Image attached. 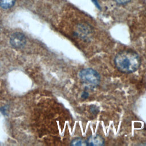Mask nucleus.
I'll use <instances>...</instances> for the list:
<instances>
[{
    "mask_svg": "<svg viewBox=\"0 0 146 146\" xmlns=\"http://www.w3.org/2000/svg\"><path fill=\"white\" fill-rule=\"evenodd\" d=\"M141 61L139 55L132 50H124L119 52L115 58L117 68L124 73H132L138 70Z\"/></svg>",
    "mask_w": 146,
    "mask_h": 146,
    "instance_id": "1",
    "label": "nucleus"
},
{
    "mask_svg": "<svg viewBox=\"0 0 146 146\" xmlns=\"http://www.w3.org/2000/svg\"><path fill=\"white\" fill-rule=\"evenodd\" d=\"M88 96V93L87 92H86V91H84L82 94V95H81V97L83 99H86L87 98Z\"/></svg>",
    "mask_w": 146,
    "mask_h": 146,
    "instance_id": "8",
    "label": "nucleus"
},
{
    "mask_svg": "<svg viewBox=\"0 0 146 146\" xmlns=\"http://www.w3.org/2000/svg\"><path fill=\"white\" fill-rule=\"evenodd\" d=\"M10 43L16 48L23 47L26 43L25 36L22 33H15L10 37Z\"/></svg>",
    "mask_w": 146,
    "mask_h": 146,
    "instance_id": "3",
    "label": "nucleus"
},
{
    "mask_svg": "<svg viewBox=\"0 0 146 146\" xmlns=\"http://www.w3.org/2000/svg\"><path fill=\"white\" fill-rule=\"evenodd\" d=\"M15 0H0V6L3 9H9L12 7Z\"/></svg>",
    "mask_w": 146,
    "mask_h": 146,
    "instance_id": "6",
    "label": "nucleus"
},
{
    "mask_svg": "<svg viewBox=\"0 0 146 146\" xmlns=\"http://www.w3.org/2000/svg\"><path fill=\"white\" fill-rule=\"evenodd\" d=\"M71 144L72 145H78V146H84V145H88L87 143V141L84 140L82 138L80 137H76L72 141Z\"/></svg>",
    "mask_w": 146,
    "mask_h": 146,
    "instance_id": "5",
    "label": "nucleus"
},
{
    "mask_svg": "<svg viewBox=\"0 0 146 146\" xmlns=\"http://www.w3.org/2000/svg\"><path fill=\"white\" fill-rule=\"evenodd\" d=\"M79 78L81 82L90 88L95 87L100 82V76L98 72L91 68L82 70L79 72Z\"/></svg>",
    "mask_w": 146,
    "mask_h": 146,
    "instance_id": "2",
    "label": "nucleus"
},
{
    "mask_svg": "<svg viewBox=\"0 0 146 146\" xmlns=\"http://www.w3.org/2000/svg\"><path fill=\"white\" fill-rule=\"evenodd\" d=\"M86 141L87 145L92 146L103 145L104 143V139L98 135L90 136V137H88Z\"/></svg>",
    "mask_w": 146,
    "mask_h": 146,
    "instance_id": "4",
    "label": "nucleus"
},
{
    "mask_svg": "<svg viewBox=\"0 0 146 146\" xmlns=\"http://www.w3.org/2000/svg\"><path fill=\"white\" fill-rule=\"evenodd\" d=\"M116 3L120 4V5H124L128 3L130 0H114Z\"/></svg>",
    "mask_w": 146,
    "mask_h": 146,
    "instance_id": "7",
    "label": "nucleus"
}]
</instances>
